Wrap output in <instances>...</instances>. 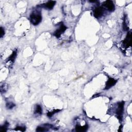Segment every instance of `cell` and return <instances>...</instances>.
<instances>
[{
	"mask_svg": "<svg viewBox=\"0 0 132 132\" xmlns=\"http://www.w3.org/2000/svg\"><path fill=\"white\" fill-rule=\"evenodd\" d=\"M26 130L25 127H22V126H17L15 127V131H20L21 132H24Z\"/></svg>",
	"mask_w": 132,
	"mask_h": 132,
	"instance_id": "cell-16",
	"label": "cell"
},
{
	"mask_svg": "<svg viewBox=\"0 0 132 132\" xmlns=\"http://www.w3.org/2000/svg\"><path fill=\"white\" fill-rule=\"evenodd\" d=\"M30 22L34 25L39 24L42 20V16L40 14L32 13L30 15Z\"/></svg>",
	"mask_w": 132,
	"mask_h": 132,
	"instance_id": "cell-1",
	"label": "cell"
},
{
	"mask_svg": "<svg viewBox=\"0 0 132 132\" xmlns=\"http://www.w3.org/2000/svg\"><path fill=\"white\" fill-rule=\"evenodd\" d=\"M59 111H60V110H55L51 111H49L47 115L49 117H51L53 115H54L55 113H57V112H59Z\"/></svg>",
	"mask_w": 132,
	"mask_h": 132,
	"instance_id": "cell-12",
	"label": "cell"
},
{
	"mask_svg": "<svg viewBox=\"0 0 132 132\" xmlns=\"http://www.w3.org/2000/svg\"><path fill=\"white\" fill-rule=\"evenodd\" d=\"M88 125H86L84 126H80V125H76L75 127V130L76 132H86L88 130Z\"/></svg>",
	"mask_w": 132,
	"mask_h": 132,
	"instance_id": "cell-9",
	"label": "cell"
},
{
	"mask_svg": "<svg viewBox=\"0 0 132 132\" xmlns=\"http://www.w3.org/2000/svg\"><path fill=\"white\" fill-rule=\"evenodd\" d=\"M17 55V51H15L13 52V53H12V54L10 55V56L9 57L8 59V60H10L11 61L13 62L15 59V57H16Z\"/></svg>",
	"mask_w": 132,
	"mask_h": 132,
	"instance_id": "cell-11",
	"label": "cell"
},
{
	"mask_svg": "<svg viewBox=\"0 0 132 132\" xmlns=\"http://www.w3.org/2000/svg\"><path fill=\"white\" fill-rule=\"evenodd\" d=\"M9 125V123H6L3 126H2L1 127V132H5L7 131V128L8 127V126Z\"/></svg>",
	"mask_w": 132,
	"mask_h": 132,
	"instance_id": "cell-13",
	"label": "cell"
},
{
	"mask_svg": "<svg viewBox=\"0 0 132 132\" xmlns=\"http://www.w3.org/2000/svg\"><path fill=\"white\" fill-rule=\"evenodd\" d=\"M60 26L59 29H58L56 32L54 33V36H56L57 38H59L61 36V35L65 32V30L67 29V27H66L63 22H60Z\"/></svg>",
	"mask_w": 132,
	"mask_h": 132,
	"instance_id": "cell-3",
	"label": "cell"
},
{
	"mask_svg": "<svg viewBox=\"0 0 132 132\" xmlns=\"http://www.w3.org/2000/svg\"><path fill=\"white\" fill-rule=\"evenodd\" d=\"M35 113L39 115L42 114V108L39 105H37L36 106L35 110Z\"/></svg>",
	"mask_w": 132,
	"mask_h": 132,
	"instance_id": "cell-10",
	"label": "cell"
},
{
	"mask_svg": "<svg viewBox=\"0 0 132 132\" xmlns=\"http://www.w3.org/2000/svg\"><path fill=\"white\" fill-rule=\"evenodd\" d=\"M56 4V1H49L45 4H44L42 5V6L45 8V9H47L51 10L54 7Z\"/></svg>",
	"mask_w": 132,
	"mask_h": 132,
	"instance_id": "cell-8",
	"label": "cell"
},
{
	"mask_svg": "<svg viewBox=\"0 0 132 132\" xmlns=\"http://www.w3.org/2000/svg\"><path fill=\"white\" fill-rule=\"evenodd\" d=\"M104 13V9L103 7H98L95 8V9L94 11V16L96 18H98L102 16Z\"/></svg>",
	"mask_w": 132,
	"mask_h": 132,
	"instance_id": "cell-6",
	"label": "cell"
},
{
	"mask_svg": "<svg viewBox=\"0 0 132 132\" xmlns=\"http://www.w3.org/2000/svg\"><path fill=\"white\" fill-rule=\"evenodd\" d=\"M124 106H125V102H121L118 103V108L116 110V115L117 118L120 120H122V115L124 110Z\"/></svg>",
	"mask_w": 132,
	"mask_h": 132,
	"instance_id": "cell-2",
	"label": "cell"
},
{
	"mask_svg": "<svg viewBox=\"0 0 132 132\" xmlns=\"http://www.w3.org/2000/svg\"><path fill=\"white\" fill-rule=\"evenodd\" d=\"M132 45V33L131 32H130L128 33L125 39V40L123 41V45L126 48H129V46Z\"/></svg>",
	"mask_w": 132,
	"mask_h": 132,
	"instance_id": "cell-4",
	"label": "cell"
},
{
	"mask_svg": "<svg viewBox=\"0 0 132 132\" xmlns=\"http://www.w3.org/2000/svg\"><path fill=\"white\" fill-rule=\"evenodd\" d=\"M36 131L37 132H45V131H48V130H46L45 128L43 127H41V126H38L37 127L36 129Z\"/></svg>",
	"mask_w": 132,
	"mask_h": 132,
	"instance_id": "cell-14",
	"label": "cell"
},
{
	"mask_svg": "<svg viewBox=\"0 0 132 132\" xmlns=\"http://www.w3.org/2000/svg\"><path fill=\"white\" fill-rule=\"evenodd\" d=\"M15 106V105L13 103H7L6 104V107L8 108V109H11V108H13Z\"/></svg>",
	"mask_w": 132,
	"mask_h": 132,
	"instance_id": "cell-15",
	"label": "cell"
},
{
	"mask_svg": "<svg viewBox=\"0 0 132 132\" xmlns=\"http://www.w3.org/2000/svg\"><path fill=\"white\" fill-rule=\"evenodd\" d=\"M117 83V80H115L113 78H109L106 82V86H105V89H109L112 86H114V85Z\"/></svg>",
	"mask_w": 132,
	"mask_h": 132,
	"instance_id": "cell-7",
	"label": "cell"
},
{
	"mask_svg": "<svg viewBox=\"0 0 132 132\" xmlns=\"http://www.w3.org/2000/svg\"><path fill=\"white\" fill-rule=\"evenodd\" d=\"M5 34V31L4 30L3 28H2V27H1V33H0V36H1V37H3V36Z\"/></svg>",
	"mask_w": 132,
	"mask_h": 132,
	"instance_id": "cell-17",
	"label": "cell"
},
{
	"mask_svg": "<svg viewBox=\"0 0 132 132\" xmlns=\"http://www.w3.org/2000/svg\"><path fill=\"white\" fill-rule=\"evenodd\" d=\"M103 5L110 11H112L115 10V5L114 3L111 1H106L103 3Z\"/></svg>",
	"mask_w": 132,
	"mask_h": 132,
	"instance_id": "cell-5",
	"label": "cell"
}]
</instances>
